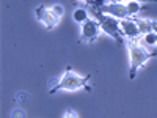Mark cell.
I'll list each match as a JSON object with an SVG mask.
<instances>
[{"label": "cell", "instance_id": "e0dca14e", "mask_svg": "<svg viewBox=\"0 0 157 118\" xmlns=\"http://www.w3.org/2000/svg\"><path fill=\"white\" fill-rule=\"evenodd\" d=\"M82 2H85V5H88V3H90V0H82Z\"/></svg>", "mask_w": 157, "mask_h": 118}, {"label": "cell", "instance_id": "30bf717a", "mask_svg": "<svg viewBox=\"0 0 157 118\" xmlns=\"http://www.w3.org/2000/svg\"><path fill=\"white\" fill-rule=\"evenodd\" d=\"M126 8L129 13V18H137L141 11V2H138V0H126Z\"/></svg>", "mask_w": 157, "mask_h": 118}, {"label": "cell", "instance_id": "2e32d148", "mask_svg": "<svg viewBox=\"0 0 157 118\" xmlns=\"http://www.w3.org/2000/svg\"><path fill=\"white\" fill-rule=\"evenodd\" d=\"M152 32L157 33V21H152Z\"/></svg>", "mask_w": 157, "mask_h": 118}, {"label": "cell", "instance_id": "6da1fadb", "mask_svg": "<svg viewBox=\"0 0 157 118\" xmlns=\"http://www.w3.org/2000/svg\"><path fill=\"white\" fill-rule=\"evenodd\" d=\"M127 52H129V63H130V74H129V77L134 79L137 71L141 66H145V65L148 63V60H151V54L143 46H140L138 43H129Z\"/></svg>", "mask_w": 157, "mask_h": 118}, {"label": "cell", "instance_id": "ac0fdd59", "mask_svg": "<svg viewBox=\"0 0 157 118\" xmlns=\"http://www.w3.org/2000/svg\"><path fill=\"white\" fill-rule=\"evenodd\" d=\"M155 35H157V33H155Z\"/></svg>", "mask_w": 157, "mask_h": 118}, {"label": "cell", "instance_id": "9c48e42d", "mask_svg": "<svg viewBox=\"0 0 157 118\" xmlns=\"http://www.w3.org/2000/svg\"><path fill=\"white\" fill-rule=\"evenodd\" d=\"M72 19L77 24H83L86 19H90V13H88L86 6H77L72 11Z\"/></svg>", "mask_w": 157, "mask_h": 118}, {"label": "cell", "instance_id": "8fae6325", "mask_svg": "<svg viewBox=\"0 0 157 118\" xmlns=\"http://www.w3.org/2000/svg\"><path fill=\"white\" fill-rule=\"evenodd\" d=\"M49 8H46L44 5H39V6H36V10H35V16H36V19L38 21H41L43 19V16L46 14V11H47Z\"/></svg>", "mask_w": 157, "mask_h": 118}, {"label": "cell", "instance_id": "5bb4252c", "mask_svg": "<svg viewBox=\"0 0 157 118\" xmlns=\"http://www.w3.org/2000/svg\"><path fill=\"white\" fill-rule=\"evenodd\" d=\"M13 118H25V112L21 110V109H17L14 113H13Z\"/></svg>", "mask_w": 157, "mask_h": 118}, {"label": "cell", "instance_id": "5b68a950", "mask_svg": "<svg viewBox=\"0 0 157 118\" xmlns=\"http://www.w3.org/2000/svg\"><path fill=\"white\" fill-rule=\"evenodd\" d=\"M121 35L127 39L129 43H137L140 35V30L137 27V22L134 18H127L121 21Z\"/></svg>", "mask_w": 157, "mask_h": 118}, {"label": "cell", "instance_id": "277c9868", "mask_svg": "<svg viewBox=\"0 0 157 118\" xmlns=\"http://www.w3.org/2000/svg\"><path fill=\"white\" fill-rule=\"evenodd\" d=\"M102 33L101 25L96 19H86L83 24H80V39L83 43H93L99 38V35Z\"/></svg>", "mask_w": 157, "mask_h": 118}, {"label": "cell", "instance_id": "4fadbf2b", "mask_svg": "<svg viewBox=\"0 0 157 118\" xmlns=\"http://www.w3.org/2000/svg\"><path fill=\"white\" fill-rule=\"evenodd\" d=\"M112 2V0H90V3L88 5H96V6H105V5H109Z\"/></svg>", "mask_w": 157, "mask_h": 118}, {"label": "cell", "instance_id": "9a60e30c", "mask_svg": "<svg viewBox=\"0 0 157 118\" xmlns=\"http://www.w3.org/2000/svg\"><path fill=\"white\" fill-rule=\"evenodd\" d=\"M64 118H77V115H75V112H72V110H68L66 113H64Z\"/></svg>", "mask_w": 157, "mask_h": 118}, {"label": "cell", "instance_id": "7a4b0ae2", "mask_svg": "<svg viewBox=\"0 0 157 118\" xmlns=\"http://www.w3.org/2000/svg\"><path fill=\"white\" fill-rule=\"evenodd\" d=\"M88 77H82L72 71H66L60 79V84L57 85L55 90H63V91H77L86 85Z\"/></svg>", "mask_w": 157, "mask_h": 118}, {"label": "cell", "instance_id": "ba28073f", "mask_svg": "<svg viewBox=\"0 0 157 118\" xmlns=\"http://www.w3.org/2000/svg\"><path fill=\"white\" fill-rule=\"evenodd\" d=\"M137 22V27L140 30V35H148L152 32V21L145 19V18H134Z\"/></svg>", "mask_w": 157, "mask_h": 118}, {"label": "cell", "instance_id": "3957f363", "mask_svg": "<svg viewBox=\"0 0 157 118\" xmlns=\"http://www.w3.org/2000/svg\"><path fill=\"white\" fill-rule=\"evenodd\" d=\"M99 25H101V30L102 33H105L118 41H121V21L116 19L113 16H109V14H104L99 21Z\"/></svg>", "mask_w": 157, "mask_h": 118}, {"label": "cell", "instance_id": "8992f818", "mask_svg": "<svg viewBox=\"0 0 157 118\" xmlns=\"http://www.w3.org/2000/svg\"><path fill=\"white\" fill-rule=\"evenodd\" d=\"M104 14H109V16H113L116 19H127L129 18V13H127V8H126V3H116V2H110L109 5L102 6L101 8Z\"/></svg>", "mask_w": 157, "mask_h": 118}, {"label": "cell", "instance_id": "7c38bea8", "mask_svg": "<svg viewBox=\"0 0 157 118\" xmlns=\"http://www.w3.org/2000/svg\"><path fill=\"white\" fill-rule=\"evenodd\" d=\"M50 10L54 11V14H57L58 18H61V16L64 14V8H63V5H54V6H50Z\"/></svg>", "mask_w": 157, "mask_h": 118}, {"label": "cell", "instance_id": "52a82bcc", "mask_svg": "<svg viewBox=\"0 0 157 118\" xmlns=\"http://www.w3.org/2000/svg\"><path fill=\"white\" fill-rule=\"evenodd\" d=\"M39 22H43V25L47 29V30H52V29H55L58 22H60V18L57 14H54V11H52L50 8L46 11V14L43 16V19L39 21Z\"/></svg>", "mask_w": 157, "mask_h": 118}]
</instances>
